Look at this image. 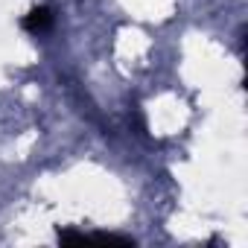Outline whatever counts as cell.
<instances>
[{
    "instance_id": "obj_1",
    "label": "cell",
    "mask_w": 248,
    "mask_h": 248,
    "mask_svg": "<svg viewBox=\"0 0 248 248\" xmlns=\"http://www.w3.org/2000/svg\"><path fill=\"white\" fill-rule=\"evenodd\" d=\"M50 24H53V15H50L47 6L32 9V12L24 18V30H27V32H44V30H50Z\"/></svg>"
}]
</instances>
